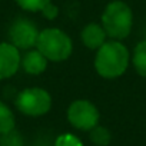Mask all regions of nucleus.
<instances>
[{"mask_svg": "<svg viewBox=\"0 0 146 146\" xmlns=\"http://www.w3.org/2000/svg\"><path fill=\"white\" fill-rule=\"evenodd\" d=\"M129 50L120 40H106L95 56V69L105 79H116L122 76L129 66Z\"/></svg>", "mask_w": 146, "mask_h": 146, "instance_id": "nucleus-1", "label": "nucleus"}, {"mask_svg": "<svg viewBox=\"0 0 146 146\" xmlns=\"http://www.w3.org/2000/svg\"><path fill=\"white\" fill-rule=\"evenodd\" d=\"M102 26L108 37L113 40L126 39L133 26V13L130 7L120 0L110 2L102 13Z\"/></svg>", "mask_w": 146, "mask_h": 146, "instance_id": "nucleus-2", "label": "nucleus"}, {"mask_svg": "<svg viewBox=\"0 0 146 146\" xmlns=\"http://www.w3.org/2000/svg\"><path fill=\"white\" fill-rule=\"evenodd\" d=\"M36 49L49 62H63L72 54L73 43L69 35H66L63 30L47 27L39 33Z\"/></svg>", "mask_w": 146, "mask_h": 146, "instance_id": "nucleus-3", "label": "nucleus"}, {"mask_svg": "<svg viewBox=\"0 0 146 146\" xmlns=\"http://www.w3.org/2000/svg\"><path fill=\"white\" fill-rule=\"evenodd\" d=\"M16 108L26 116H43L52 108V96L42 88H27L17 95Z\"/></svg>", "mask_w": 146, "mask_h": 146, "instance_id": "nucleus-4", "label": "nucleus"}, {"mask_svg": "<svg viewBox=\"0 0 146 146\" xmlns=\"http://www.w3.org/2000/svg\"><path fill=\"white\" fill-rule=\"evenodd\" d=\"M67 119L73 127L79 130H90L99 123L100 113L92 102L78 99L70 103L67 109Z\"/></svg>", "mask_w": 146, "mask_h": 146, "instance_id": "nucleus-5", "label": "nucleus"}, {"mask_svg": "<svg viewBox=\"0 0 146 146\" xmlns=\"http://www.w3.org/2000/svg\"><path fill=\"white\" fill-rule=\"evenodd\" d=\"M39 30L33 22L29 19H17L13 22L9 30V37L10 43L15 44L19 50H29L36 46L37 37H39Z\"/></svg>", "mask_w": 146, "mask_h": 146, "instance_id": "nucleus-6", "label": "nucleus"}, {"mask_svg": "<svg viewBox=\"0 0 146 146\" xmlns=\"http://www.w3.org/2000/svg\"><path fill=\"white\" fill-rule=\"evenodd\" d=\"M19 49L12 43H0V80L12 78L20 67Z\"/></svg>", "mask_w": 146, "mask_h": 146, "instance_id": "nucleus-7", "label": "nucleus"}, {"mask_svg": "<svg viewBox=\"0 0 146 146\" xmlns=\"http://www.w3.org/2000/svg\"><path fill=\"white\" fill-rule=\"evenodd\" d=\"M106 37H108V35H106L103 26L98 25V23L86 25L80 33L82 43L90 50H98L106 42Z\"/></svg>", "mask_w": 146, "mask_h": 146, "instance_id": "nucleus-8", "label": "nucleus"}, {"mask_svg": "<svg viewBox=\"0 0 146 146\" xmlns=\"http://www.w3.org/2000/svg\"><path fill=\"white\" fill-rule=\"evenodd\" d=\"M47 62L49 60L37 49H35V50L29 49L23 54V57L20 60V66L29 75H40V73H43L47 69Z\"/></svg>", "mask_w": 146, "mask_h": 146, "instance_id": "nucleus-9", "label": "nucleus"}, {"mask_svg": "<svg viewBox=\"0 0 146 146\" xmlns=\"http://www.w3.org/2000/svg\"><path fill=\"white\" fill-rule=\"evenodd\" d=\"M132 63L139 75L142 78H146V39L136 44L132 56Z\"/></svg>", "mask_w": 146, "mask_h": 146, "instance_id": "nucleus-10", "label": "nucleus"}, {"mask_svg": "<svg viewBox=\"0 0 146 146\" xmlns=\"http://www.w3.org/2000/svg\"><path fill=\"white\" fill-rule=\"evenodd\" d=\"M15 115L10 110V108L0 100V135H3L6 132H10L15 129Z\"/></svg>", "mask_w": 146, "mask_h": 146, "instance_id": "nucleus-11", "label": "nucleus"}, {"mask_svg": "<svg viewBox=\"0 0 146 146\" xmlns=\"http://www.w3.org/2000/svg\"><path fill=\"white\" fill-rule=\"evenodd\" d=\"M110 139H112L110 132L106 127L96 125L93 129H90V140L96 146H108L110 143Z\"/></svg>", "mask_w": 146, "mask_h": 146, "instance_id": "nucleus-12", "label": "nucleus"}, {"mask_svg": "<svg viewBox=\"0 0 146 146\" xmlns=\"http://www.w3.org/2000/svg\"><path fill=\"white\" fill-rule=\"evenodd\" d=\"M0 146H23V137L19 132L12 129L10 132L0 135Z\"/></svg>", "mask_w": 146, "mask_h": 146, "instance_id": "nucleus-13", "label": "nucleus"}, {"mask_svg": "<svg viewBox=\"0 0 146 146\" xmlns=\"http://www.w3.org/2000/svg\"><path fill=\"white\" fill-rule=\"evenodd\" d=\"M52 0H16V3L23 9V10H27V12H42L44 9L46 5H49Z\"/></svg>", "mask_w": 146, "mask_h": 146, "instance_id": "nucleus-14", "label": "nucleus"}, {"mask_svg": "<svg viewBox=\"0 0 146 146\" xmlns=\"http://www.w3.org/2000/svg\"><path fill=\"white\" fill-rule=\"evenodd\" d=\"M56 146H83L79 137L72 133H63L56 139Z\"/></svg>", "mask_w": 146, "mask_h": 146, "instance_id": "nucleus-15", "label": "nucleus"}, {"mask_svg": "<svg viewBox=\"0 0 146 146\" xmlns=\"http://www.w3.org/2000/svg\"><path fill=\"white\" fill-rule=\"evenodd\" d=\"M42 15H43L47 20H53L54 17H57V15H59V9H57V6L52 5V2H50V3L46 5L44 9L42 10Z\"/></svg>", "mask_w": 146, "mask_h": 146, "instance_id": "nucleus-16", "label": "nucleus"}]
</instances>
